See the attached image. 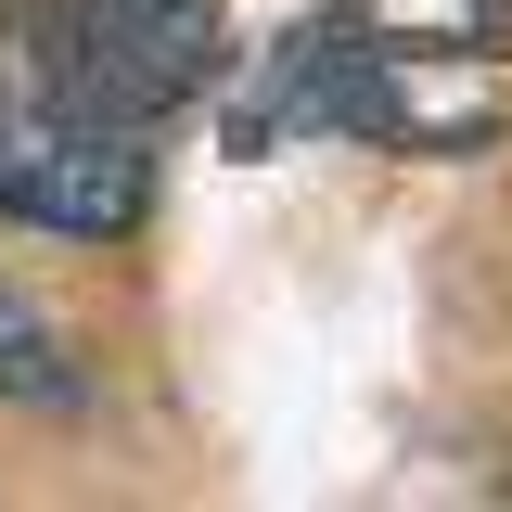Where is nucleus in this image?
Segmentation results:
<instances>
[{"mask_svg": "<svg viewBox=\"0 0 512 512\" xmlns=\"http://www.w3.org/2000/svg\"><path fill=\"white\" fill-rule=\"evenodd\" d=\"M141 192H154V167H141L128 116H103L64 64L0 77V218L116 244V231H141Z\"/></svg>", "mask_w": 512, "mask_h": 512, "instance_id": "nucleus-1", "label": "nucleus"}, {"mask_svg": "<svg viewBox=\"0 0 512 512\" xmlns=\"http://www.w3.org/2000/svg\"><path fill=\"white\" fill-rule=\"evenodd\" d=\"M52 64L103 103V116L154 128L167 103H192L218 77V0H77Z\"/></svg>", "mask_w": 512, "mask_h": 512, "instance_id": "nucleus-2", "label": "nucleus"}, {"mask_svg": "<svg viewBox=\"0 0 512 512\" xmlns=\"http://www.w3.org/2000/svg\"><path fill=\"white\" fill-rule=\"evenodd\" d=\"M0 397H26V410H64V397H77V346H64L13 282H0Z\"/></svg>", "mask_w": 512, "mask_h": 512, "instance_id": "nucleus-3", "label": "nucleus"}]
</instances>
